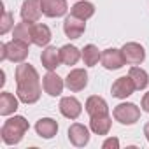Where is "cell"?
<instances>
[{"label":"cell","mask_w":149,"mask_h":149,"mask_svg":"<svg viewBox=\"0 0 149 149\" xmlns=\"http://www.w3.org/2000/svg\"><path fill=\"white\" fill-rule=\"evenodd\" d=\"M86 84H88V72L84 68H74L65 77V86L74 93L84 90Z\"/></svg>","instance_id":"cell-5"},{"label":"cell","mask_w":149,"mask_h":149,"mask_svg":"<svg viewBox=\"0 0 149 149\" xmlns=\"http://www.w3.org/2000/svg\"><path fill=\"white\" fill-rule=\"evenodd\" d=\"M68 140H70V144H74L76 147L86 146L90 142V132H88V128L84 125H81V123L70 125V128H68Z\"/></svg>","instance_id":"cell-10"},{"label":"cell","mask_w":149,"mask_h":149,"mask_svg":"<svg viewBox=\"0 0 149 149\" xmlns=\"http://www.w3.org/2000/svg\"><path fill=\"white\" fill-rule=\"evenodd\" d=\"M49 40H51V30L42 23H33L32 25V42L35 46L44 47L49 44Z\"/></svg>","instance_id":"cell-16"},{"label":"cell","mask_w":149,"mask_h":149,"mask_svg":"<svg viewBox=\"0 0 149 149\" xmlns=\"http://www.w3.org/2000/svg\"><path fill=\"white\" fill-rule=\"evenodd\" d=\"M100 58H102V53L98 51L97 46H93V44L84 46V49H83V60H84V65H88V67H95V65L98 63Z\"/></svg>","instance_id":"cell-24"},{"label":"cell","mask_w":149,"mask_h":149,"mask_svg":"<svg viewBox=\"0 0 149 149\" xmlns=\"http://www.w3.org/2000/svg\"><path fill=\"white\" fill-rule=\"evenodd\" d=\"M32 25L33 23H28V21H21V23H18L16 26H14V30H13V37L16 39V40H21V42H25V44H33L32 42Z\"/></svg>","instance_id":"cell-19"},{"label":"cell","mask_w":149,"mask_h":149,"mask_svg":"<svg viewBox=\"0 0 149 149\" xmlns=\"http://www.w3.org/2000/svg\"><path fill=\"white\" fill-rule=\"evenodd\" d=\"M28 56V44L13 39L7 44L0 46V60H11L14 63H23Z\"/></svg>","instance_id":"cell-3"},{"label":"cell","mask_w":149,"mask_h":149,"mask_svg":"<svg viewBox=\"0 0 149 149\" xmlns=\"http://www.w3.org/2000/svg\"><path fill=\"white\" fill-rule=\"evenodd\" d=\"M135 90H137V88H135L133 79H132L130 76H125V77L116 79L114 84H112V88H111L112 97H116V98H126V97H130Z\"/></svg>","instance_id":"cell-12"},{"label":"cell","mask_w":149,"mask_h":149,"mask_svg":"<svg viewBox=\"0 0 149 149\" xmlns=\"http://www.w3.org/2000/svg\"><path fill=\"white\" fill-rule=\"evenodd\" d=\"M90 128L97 135H107L111 130V116H100V118H90Z\"/></svg>","instance_id":"cell-21"},{"label":"cell","mask_w":149,"mask_h":149,"mask_svg":"<svg viewBox=\"0 0 149 149\" xmlns=\"http://www.w3.org/2000/svg\"><path fill=\"white\" fill-rule=\"evenodd\" d=\"M40 61H42V67L47 68V70H56V67L60 65L61 58H60V49L49 46L42 51L40 54Z\"/></svg>","instance_id":"cell-17"},{"label":"cell","mask_w":149,"mask_h":149,"mask_svg":"<svg viewBox=\"0 0 149 149\" xmlns=\"http://www.w3.org/2000/svg\"><path fill=\"white\" fill-rule=\"evenodd\" d=\"M112 114H114V119L119 121L121 125H133L140 118V109L135 104H130L128 102V104L116 105L114 111H112Z\"/></svg>","instance_id":"cell-4"},{"label":"cell","mask_w":149,"mask_h":149,"mask_svg":"<svg viewBox=\"0 0 149 149\" xmlns=\"http://www.w3.org/2000/svg\"><path fill=\"white\" fill-rule=\"evenodd\" d=\"M70 14H74V16H77V18H81V19L86 21L88 18H91V16L95 14V6H93L91 2H86V0H83V2H77L76 6L72 7Z\"/></svg>","instance_id":"cell-23"},{"label":"cell","mask_w":149,"mask_h":149,"mask_svg":"<svg viewBox=\"0 0 149 149\" xmlns=\"http://www.w3.org/2000/svg\"><path fill=\"white\" fill-rule=\"evenodd\" d=\"M13 25H14L13 14H11V13H7V11H4V14H2V25H0V33L6 35V33L13 28Z\"/></svg>","instance_id":"cell-26"},{"label":"cell","mask_w":149,"mask_h":149,"mask_svg":"<svg viewBox=\"0 0 149 149\" xmlns=\"http://www.w3.org/2000/svg\"><path fill=\"white\" fill-rule=\"evenodd\" d=\"M86 112L90 114V118H100V116H109V107H107V102L98 97V95H93L86 100Z\"/></svg>","instance_id":"cell-14"},{"label":"cell","mask_w":149,"mask_h":149,"mask_svg":"<svg viewBox=\"0 0 149 149\" xmlns=\"http://www.w3.org/2000/svg\"><path fill=\"white\" fill-rule=\"evenodd\" d=\"M144 135H146V139L149 142V123H146V126H144Z\"/></svg>","instance_id":"cell-29"},{"label":"cell","mask_w":149,"mask_h":149,"mask_svg":"<svg viewBox=\"0 0 149 149\" xmlns=\"http://www.w3.org/2000/svg\"><path fill=\"white\" fill-rule=\"evenodd\" d=\"M28 128H30L28 121L23 116H14L4 123L2 130H0V135H2V140L7 146H14L23 139V135L28 132Z\"/></svg>","instance_id":"cell-2"},{"label":"cell","mask_w":149,"mask_h":149,"mask_svg":"<svg viewBox=\"0 0 149 149\" xmlns=\"http://www.w3.org/2000/svg\"><path fill=\"white\" fill-rule=\"evenodd\" d=\"M142 109L149 114V93H146L144 98H142Z\"/></svg>","instance_id":"cell-28"},{"label":"cell","mask_w":149,"mask_h":149,"mask_svg":"<svg viewBox=\"0 0 149 149\" xmlns=\"http://www.w3.org/2000/svg\"><path fill=\"white\" fill-rule=\"evenodd\" d=\"M42 14L40 0H25L21 6V19L28 23H37Z\"/></svg>","instance_id":"cell-9"},{"label":"cell","mask_w":149,"mask_h":149,"mask_svg":"<svg viewBox=\"0 0 149 149\" xmlns=\"http://www.w3.org/2000/svg\"><path fill=\"white\" fill-rule=\"evenodd\" d=\"M100 61H102V65H104L107 70H118V68H121V67L126 63V61H125V56H123V51H121V49H114V47L105 49V51L102 53Z\"/></svg>","instance_id":"cell-8"},{"label":"cell","mask_w":149,"mask_h":149,"mask_svg":"<svg viewBox=\"0 0 149 149\" xmlns=\"http://www.w3.org/2000/svg\"><path fill=\"white\" fill-rule=\"evenodd\" d=\"M123 56H125V61L130 63V65H140L144 60H146V51L140 44L137 42H126L123 46Z\"/></svg>","instance_id":"cell-7"},{"label":"cell","mask_w":149,"mask_h":149,"mask_svg":"<svg viewBox=\"0 0 149 149\" xmlns=\"http://www.w3.org/2000/svg\"><path fill=\"white\" fill-rule=\"evenodd\" d=\"M16 84H18V98L23 104H35L40 98V83L39 74L30 63H19L16 67Z\"/></svg>","instance_id":"cell-1"},{"label":"cell","mask_w":149,"mask_h":149,"mask_svg":"<svg viewBox=\"0 0 149 149\" xmlns=\"http://www.w3.org/2000/svg\"><path fill=\"white\" fill-rule=\"evenodd\" d=\"M42 14L47 18H60L67 13V0H40Z\"/></svg>","instance_id":"cell-15"},{"label":"cell","mask_w":149,"mask_h":149,"mask_svg":"<svg viewBox=\"0 0 149 149\" xmlns=\"http://www.w3.org/2000/svg\"><path fill=\"white\" fill-rule=\"evenodd\" d=\"M18 109V98H14V95L4 91L0 95V114L2 116H9L13 112H16Z\"/></svg>","instance_id":"cell-22"},{"label":"cell","mask_w":149,"mask_h":149,"mask_svg":"<svg viewBox=\"0 0 149 149\" xmlns=\"http://www.w3.org/2000/svg\"><path fill=\"white\" fill-rule=\"evenodd\" d=\"M83 107H81V102L77 98H74V97H63L60 100V112L68 118V119H77L79 114H81Z\"/></svg>","instance_id":"cell-13"},{"label":"cell","mask_w":149,"mask_h":149,"mask_svg":"<svg viewBox=\"0 0 149 149\" xmlns=\"http://www.w3.org/2000/svg\"><path fill=\"white\" fill-rule=\"evenodd\" d=\"M35 130L42 139H53L58 132V123L51 118H42L35 123Z\"/></svg>","instance_id":"cell-18"},{"label":"cell","mask_w":149,"mask_h":149,"mask_svg":"<svg viewBox=\"0 0 149 149\" xmlns=\"http://www.w3.org/2000/svg\"><path fill=\"white\" fill-rule=\"evenodd\" d=\"M84 28H86V23L84 19L77 18V16H67L65 21H63V32L68 39H79L83 33H84Z\"/></svg>","instance_id":"cell-6"},{"label":"cell","mask_w":149,"mask_h":149,"mask_svg":"<svg viewBox=\"0 0 149 149\" xmlns=\"http://www.w3.org/2000/svg\"><path fill=\"white\" fill-rule=\"evenodd\" d=\"M102 147H104V149H111V147H112V149H118V147H119V140H118L116 137H111V139H107V140L102 144Z\"/></svg>","instance_id":"cell-27"},{"label":"cell","mask_w":149,"mask_h":149,"mask_svg":"<svg viewBox=\"0 0 149 149\" xmlns=\"http://www.w3.org/2000/svg\"><path fill=\"white\" fill-rule=\"evenodd\" d=\"M63 86H65L63 79L58 76V74H54L53 70H49L46 76L42 77V88H44V91H46L47 95H51V97H58V95L61 93Z\"/></svg>","instance_id":"cell-11"},{"label":"cell","mask_w":149,"mask_h":149,"mask_svg":"<svg viewBox=\"0 0 149 149\" xmlns=\"http://www.w3.org/2000/svg\"><path fill=\"white\" fill-rule=\"evenodd\" d=\"M81 56H83V53L76 46L67 44L60 49V58H61V63H65V65H76Z\"/></svg>","instance_id":"cell-20"},{"label":"cell","mask_w":149,"mask_h":149,"mask_svg":"<svg viewBox=\"0 0 149 149\" xmlns=\"http://www.w3.org/2000/svg\"><path fill=\"white\" fill-rule=\"evenodd\" d=\"M128 76L133 79V84H135L137 90H144V88L147 86V83H149L147 72L142 70V68H139V67H132L130 72H128Z\"/></svg>","instance_id":"cell-25"}]
</instances>
